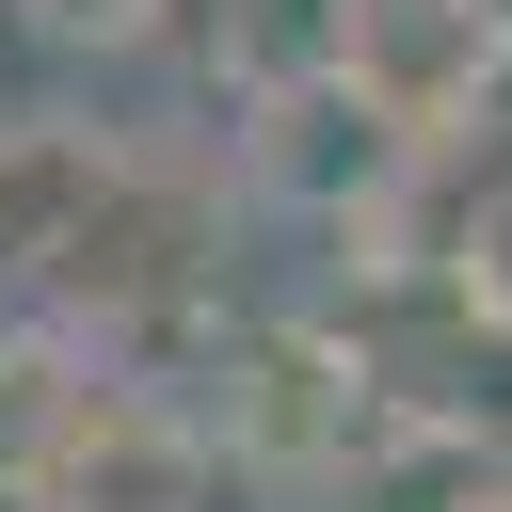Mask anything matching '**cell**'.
Instances as JSON below:
<instances>
[{"label": "cell", "instance_id": "6da1fadb", "mask_svg": "<svg viewBox=\"0 0 512 512\" xmlns=\"http://www.w3.org/2000/svg\"><path fill=\"white\" fill-rule=\"evenodd\" d=\"M0 288L64 336H160L224 288V208L80 112H0Z\"/></svg>", "mask_w": 512, "mask_h": 512}, {"label": "cell", "instance_id": "7a4b0ae2", "mask_svg": "<svg viewBox=\"0 0 512 512\" xmlns=\"http://www.w3.org/2000/svg\"><path fill=\"white\" fill-rule=\"evenodd\" d=\"M400 176H416V144H400V128H384L336 64H304V80H240V192H256V208L368 224Z\"/></svg>", "mask_w": 512, "mask_h": 512}, {"label": "cell", "instance_id": "3957f363", "mask_svg": "<svg viewBox=\"0 0 512 512\" xmlns=\"http://www.w3.org/2000/svg\"><path fill=\"white\" fill-rule=\"evenodd\" d=\"M496 64H512V32L480 0H336V80L400 144H464L496 112Z\"/></svg>", "mask_w": 512, "mask_h": 512}, {"label": "cell", "instance_id": "277c9868", "mask_svg": "<svg viewBox=\"0 0 512 512\" xmlns=\"http://www.w3.org/2000/svg\"><path fill=\"white\" fill-rule=\"evenodd\" d=\"M208 432H192V400H160V384H96L80 400V432L48 448V480H32V512H208Z\"/></svg>", "mask_w": 512, "mask_h": 512}, {"label": "cell", "instance_id": "5b68a950", "mask_svg": "<svg viewBox=\"0 0 512 512\" xmlns=\"http://www.w3.org/2000/svg\"><path fill=\"white\" fill-rule=\"evenodd\" d=\"M320 496H336V512H496V464H480V432L368 416V448H336Z\"/></svg>", "mask_w": 512, "mask_h": 512}, {"label": "cell", "instance_id": "8992f818", "mask_svg": "<svg viewBox=\"0 0 512 512\" xmlns=\"http://www.w3.org/2000/svg\"><path fill=\"white\" fill-rule=\"evenodd\" d=\"M112 368H96V336H64V320H16L0 336V496H32L48 480V448L80 432V400H96Z\"/></svg>", "mask_w": 512, "mask_h": 512}, {"label": "cell", "instance_id": "52a82bcc", "mask_svg": "<svg viewBox=\"0 0 512 512\" xmlns=\"http://www.w3.org/2000/svg\"><path fill=\"white\" fill-rule=\"evenodd\" d=\"M208 64H240V80H304V64H336V0H224Z\"/></svg>", "mask_w": 512, "mask_h": 512}, {"label": "cell", "instance_id": "ba28073f", "mask_svg": "<svg viewBox=\"0 0 512 512\" xmlns=\"http://www.w3.org/2000/svg\"><path fill=\"white\" fill-rule=\"evenodd\" d=\"M16 32H32V48H144L160 0H16Z\"/></svg>", "mask_w": 512, "mask_h": 512}, {"label": "cell", "instance_id": "9c48e42d", "mask_svg": "<svg viewBox=\"0 0 512 512\" xmlns=\"http://www.w3.org/2000/svg\"><path fill=\"white\" fill-rule=\"evenodd\" d=\"M464 304H480V336H512V176H496L480 224H464Z\"/></svg>", "mask_w": 512, "mask_h": 512}, {"label": "cell", "instance_id": "30bf717a", "mask_svg": "<svg viewBox=\"0 0 512 512\" xmlns=\"http://www.w3.org/2000/svg\"><path fill=\"white\" fill-rule=\"evenodd\" d=\"M480 16H496V32H512V0H480Z\"/></svg>", "mask_w": 512, "mask_h": 512}]
</instances>
